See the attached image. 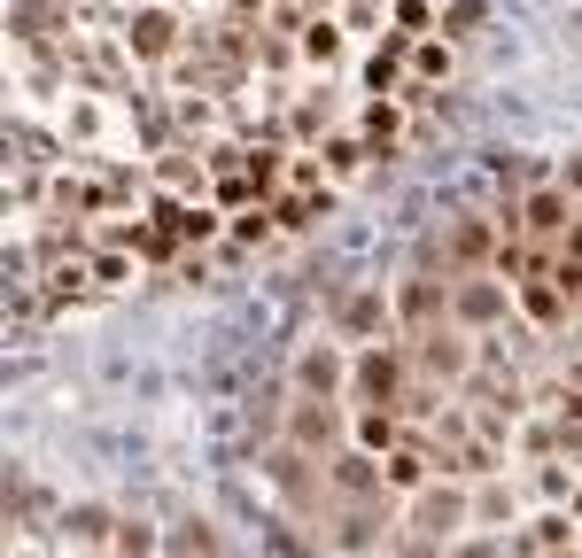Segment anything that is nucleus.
<instances>
[{
	"instance_id": "nucleus-1",
	"label": "nucleus",
	"mask_w": 582,
	"mask_h": 558,
	"mask_svg": "<svg viewBox=\"0 0 582 558\" xmlns=\"http://www.w3.org/2000/svg\"><path fill=\"white\" fill-rule=\"evenodd\" d=\"M497 248H505V233H497L489 218H458L451 225V264L474 271V264H497Z\"/></svg>"
},
{
	"instance_id": "nucleus-2",
	"label": "nucleus",
	"mask_w": 582,
	"mask_h": 558,
	"mask_svg": "<svg viewBox=\"0 0 582 558\" xmlns=\"http://www.w3.org/2000/svg\"><path fill=\"white\" fill-rule=\"evenodd\" d=\"M567 225H574V210H567V195H528V210H521V233H528L536 248H551V241H567Z\"/></svg>"
},
{
	"instance_id": "nucleus-3",
	"label": "nucleus",
	"mask_w": 582,
	"mask_h": 558,
	"mask_svg": "<svg viewBox=\"0 0 582 558\" xmlns=\"http://www.w3.org/2000/svg\"><path fill=\"white\" fill-rule=\"evenodd\" d=\"M172 39H179V24L163 16V9H140V16H132V32H125V47H132V55H148V62L172 55Z\"/></svg>"
},
{
	"instance_id": "nucleus-4",
	"label": "nucleus",
	"mask_w": 582,
	"mask_h": 558,
	"mask_svg": "<svg viewBox=\"0 0 582 558\" xmlns=\"http://www.w3.org/2000/svg\"><path fill=\"white\" fill-rule=\"evenodd\" d=\"M358 388H365V404L396 411V357H388V349H365V357H358Z\"/></svg>"
},
{
	"instance_id": "nucleus-5",
	"label": "nucleus",
	"mask_w": 582,
	"mask_h": 558,
	"mask_svg": "<svg viewBox=\"0 0 582 558\" xmlns=\"http://www.w3.org/2000/svg\"><path fill=\"white\" fill-rule=\"evenodd\" d=\"M411 357H420L428 372H451V381L466 372V349H458V341H451L443 326H428V334H420V349H411Z\"/></svg>"
},
{
	"instance_id": "nucleus-6",
	"label": "nucleus",
	"mask_w": 582,
	"mask_h": 558,
	"mask_svg": "<svg viewBox=\"0 0 582 558\" xmlns=\"http://www.w3.org/2000/svg\"><path fill=\"white\" fill-rule=\"evenodd\" d=\"M335 427H342V419L326 411V404H303V411H295V442H303V450H311V442H335Z\"/></svg>"
},
{
	"instance_id": "nucleus-7",
	"label": "nucleus",
	"mask_w": 582,
	"mask_h": 558,
	"mask_svg": "<svg viewBox=\"0 0 582 558\" xmlns=\"http://www.w3.org/2000/svg\"><path fill=\"white\" fill-rule=\"evenodd\" d=\"M335 381H342V357H335V349H311V357H303V388H311V396H326Z\"/></svg>"
},
{
	"instance_id": "nucleus-8",
	"label": "nucleus",
	"mask_w": 582,
	"mask_h": 558,
	"mask_svg": "<svg viewBox=\"0 0 582 558\" xmlns=\"http://www.w3.org/2000/svg\"><path fill=\"white\" fill-rule=\"evenodd\" d=\"M388 481H396V489H420V481H428V457L411 450V442H404V450H388Z\"/></svg>"
},
{
	"instance_id": "nucleus-9",
	"label": "nucleus",
	"mask_w": 582,
	"mask_h": 558,
	"mask_svg": "<svg viewBox=\"0 0 582 558\" xmlns=\"http://www.w3.org/2000/svg\"><path fill=\"white\" fill-rule=\"evenodd\" d=\"M497 311H505V295H497V288H458V318H474V326H489Z\"/></svg>"
},
{
	"instance_id": "nucleus-10",
	"label": "nucleus",
	"mask_w": 582,
	"mask_h": 558,
	"mask_svg": "<svg viewBox=\"0 0 582 558\" xmlns=\"http://www.w3.org/2000/svg\"><path fill=\"white\" fill-rule=\"evenodd\" d=\"M381 318H388L381 295H350V303H342V326H350V334H381Z\"/></svg>"
},
{
	"instance_id": "nucleus-11",
	"label": "nucleus",
	"mask_w": 582,
	"mask_h": 558,
	"mask_svg": "<svg viewBox=\"0 0 582 558\" xmlns=\"http://www.w3.org/2000/svg\"><path fill=\"white\" fill-rule=\"evenodd\" d=\"M303 55H311V62H335V55H342V32L326 24V16H318V24H303Z\"/></svg>"
},
{
	"instance_id": "nucleus-12",
	"label": "nucleus",
	"mask_w": 582,
	"mask_h": 558,
	"mask_svg": "<svg viewBox=\"0 0 582 558\" xmlns=\"http://www.w3.org/2000/svg\"><path fill=\"white\" fill-rule=\"evenodd\" d=\"M272 481H280L295 504H311V474H303V457H295V450H288V457H272Z\"/></svg>"
},
{
	"instance_id": "nucleus-13",
	"label": "nucleus",
	"mask_w": 582,
	"mask_h": 558,
	"mask_svg": "<svg viewBox=\"0 0 582 558\" xmlns=\"http://www.w3.org/2000/svg\"><path fill=\"white\" fill-rule=\"evenodd\" d=\"M458 527V497H428L420 504V535H451Z\"/></svg>"
},
{
	"instance_id": "nucleus-14",
	"label": "nucleus",
	"mask_w": 582,
	"mask_h": 558,
	"mask_svg": "<svg viewBox=\"0 0 582 558\" xmlns=\"http://www.w3.org/2000/svg\"><path fill=\"white\" fill-rule=\"evenodd\" d=\"M358 434H365V450H388V442H396V411H381V404H373V411L358 419Z\"/></svg>"
},
{
	"instance_id": "nucleus-15",
	"label": "nucleus",
	"mask_w": 582,
	"mask_h": 558,
	"mask_svg": "<svg viewBox=\"0 0 582 558\" xmlns=\"http://www.w3.org/2000/svg\"><path fill=\"white\" fill-rule=\"evenodd\" d=\"M335 481H342L350 497H365V489H373V457H335Z\"/></svg>"
},
{
	"instance_id": "nucleus-16",
	"label": "nucleus",
	"mask_w": 582,
	"mask_h": 558,
	"mask_svg": "<svg viewBox=\"0 0 582 558\" xmlns=\"http://www.w3.org/2000/svg\"><path fill=\"white\" fill-rule=\"evenodd\" d=\"M404 318H411V326L435 318V288H428V279H411V288H404Z\"/></svg>"
},
{
	"instance_id": "nucleus-17",
	"label": "nucleus",
	"mask_w": 582,
	"mask_h": 558,
	"mask_svg": "<svg viewBox=\"0 0 582 558\" xmlns=\"http://www.w3.org/2000/svg\"><path fill=\"white\" fill-rule=\"evenodd\" d=\"M326 163H335V178H358L365 148H358V140H335V148H326Z\"/></svg>"
},
{
	"instance_id": "nucleus-18",
	"label": "nucleus",
	"mask_w": 582,
	"mask_h": 558,
	"mask_svg": "<svg viewBox=\"0 0 582 558\" xmlns=\"http://www.w3.org/2000/svg\"><path fill=\"white\" fill-rule=\"evenodd\" d=\"M396 62H404V39H381V55H373V85H388Z\"/></svg>"
},
{
	"instance_id": "nucleus-19",
	"label": "nucleus",
	"mask_w": 582,
	"mask_h": 558,
	"mask_svg": "<svg viewBox=\"0 0 582 558\" xmlns=\"http://www.w3.org/2000/svg\"><path fill=\"white\" fill-rule=\"evenodd\" d=\"M365 140H373V148H388V140H396V109H388V102L365 117Z\"/></svg>"
},
{
	"instance_id": "nucleus-20",
	"label": "nucleus",
	"mask_w": 582,
	"mask_h": 558,
	"mask_svg": "<svg viewBox=\"0 0 582 558\" xmlns=\"http://www.w3.org/2000/svg\"><path fill=\"white\" fill-rule=\"evenodd\" d=\"M272 225H280V218H272V210H248V218H233V233H241V241H265V233H272Z\"/></svg>"
},
{
	"instance_id": "nucleus-21",
	"label": "nucleus",
	"mask_w": 582,
	"mask_h": 558,
	"mask_svg": "<svg viewBox=\"0 0 582 558\" xmlns=\"http://www.w3.org/2000/svg\"><path fill=\"white\" fill-rule=\"evenodd\" d=\"M420 78H451V47H420Z\"/></svg>"
},
{
	"instance_id": "nucleus-22",
	"label": "nucleus",
	"mask_w": 582,
	"mask_h": 558,
	"mask_svg": "<svg viewBox=\"0 0 582 558\" xmlns=\"http://www.w3.org/2000/svg\"><path fill=\"white\" fill-rule=\"evenodd\" d=\"M117 550H125V558H148V550H155V535H148V527H125V535H117Z\"/></svg>"
},
{
	"instance_id": "nucleus-23",
	"label": "nucleus",
	"mask_w": 582,
	"mask_h": 558,
	"mask_svg": "<svg viewBox=\"0 0 582 558\" xmlns=\"http://www.w3.org/2000/svg\"><path fill=\"white\" fill-rule=\"evenodd\" d=\"M125 271H132L125 256H102V264H94V279H102V288H125Z\"/></svg>"
},
{
	"instance_id": "nucleus-24",
	"label": "nucleus",
	"mask_w": 582,
	"mask_h": 558,
	"mask_svg": "<svg viewBox=\"0 0 582 558\" xmlns=\"http://www.w3.org/2000/svg\"><path fill=\"white\" fill-rule=\"evenodd\" d=\"M567 256H574V264H582V218H574V225H567Z\"/></svg>"
},
{
	"instance_id": "nucleus-25",
	"label": "nucleus",
	"mask_w": 582,
	"mask_h": 558,
	"mask_svg": "<svg viewBox=\"0 0 582 558\" xmlns=\"http://www.w3.org/2000/svg\"><path fill=\"white\" fill-rule=\"evenodd\" d=\"M567 178H574V186H582V163H574V171H567Z\"/></svg>"
},
{
	"instance_id": "nucleus-26",
	"label": "nucleus",
	"mask_w": 582,
	"mask_h": 558,
	"mask_svg": "<svg viewBox=\"0 0 582 558\" xmlns=\"http://www.w3.org/2000/svg\"><path fill=\"white\" fill-rule=\"evenodd\" d=\"M458 558H489V550H458Z\"/></svg>"
}]
</instances>
